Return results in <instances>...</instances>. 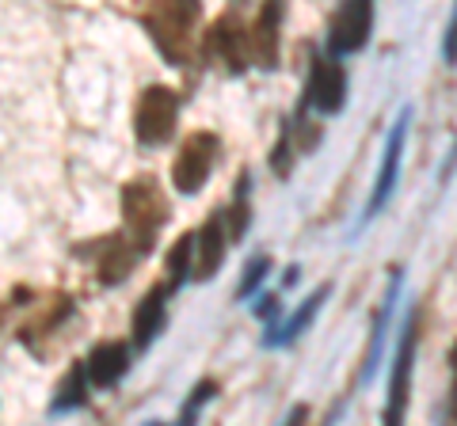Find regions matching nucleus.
I'll list each match as a JSON object with an SVG mask.
<instances>
[{"mask_svg":"<svg viewBox=\"0 0 457 426\" xmlns=\"http://www.w3.org/2000/svg\"><path fill=\"white\" fill-rule=\"evenodd\" d=\"M164 221H168V198L161 191V183L149 176L126 183L122 187V225H126V240L134 244L141 259L156 248V236H161Z\"/></svg>","mask_w":457,"mask_h":426,"instance_id":"nucleus-1","label":"nucleus"},{"mask_svg":"<svg viewBox=\"0 0 457 426\" xmlns=\"http://www.w3.org/2000/svg\"><path fill=\"white\" fill-rule=\"evenodd\" d=\"M198 4H156L149 8L141 23L153 35V42L161 46V53L176 65H187L195 53V27H198Z\"/></svg>","mask_w":457,"mask_h":426,"instance_id":"nucleus-2","label":"nucleus"},{"mask_svg":"<svg viewBox=\"0 0 457 426\" xmlns=\"http://www.w3.org/2000/svg\"><path fill=\"white\" fill-rule=\"evenodd\" d=\"M176 122H179V95L164 88V84H149V88L137 95V107H134L137 145H145V149L168 145L171 134H176Z\"/></svg>","mask_w":457,"mask_h":426,"instance_id":"nucleus-3","label":"nucleus"},{"mask_svg":"<svg viewBox=\"0 0 457 426\" xmlns=\"http://www.w3.org/2000/svg\"><path fill=\"white\" fill-rule=\"evenodd\" d=\"M218 156H221L218 134H206V130L191 134L187 141H183L179 156L171 160V187H176L179 194H198L206 187V179L213 172V164H218Z\"/></svg>","mask_w":457,"mask_h":426,"instance_id":"nucleus-4","label":"nucleus"},{"mask_svg":"<svg viewBox=\"0 0 457 426\" xmlns=\"http://www.w3.org/2000/svg\"><path fill=\"white\" fill-rule=\"evenodd\" d=\"M370 31H374V4L370 0H351V4H339L328 20V50L332 53H359Z\"/></svg>","mask_w":457,"mask_h":426,"instance_id":"nucleus-5","label":"nucleus"},{"mask_svg":"<svg viewBox=\"0 0 457 426\" xmlns=\"http://www.w3.org/2000/svg\"><path fill=\"white\" fill-rule=\"evenodd\" d=\"M347 103V69L339 65V58H317L309 69L305 84V107H312L317 115H339Z\"/></svg>","mask_w":457,"mask_h":426,"instance_id":"nucleus-6","label":"nucleus"},{"mask_svg":"<svg viewBox=\"0 0 457 426\" xmlns=\"http://www.w3.org/2000/svg\"><path fill=\"white\" fill-rule=\"evenodd\" d=\"M416 343H420V328H416V316H411L404 324V339H400V350H396V362H393L385 426H404V411H408V400H411V362H416Z\"/></svg>","mask_w":457,"mask_h":426,"instance_id":"nucleus-7","label":"nucleus"},{"mask_svg":"<svg viewBox=\"0 0 457 426\" xmlns=\"http://www.w3.org/2000/svg\"><path fill=\"white\" fill-rule=\"evenodd\" d=\"M168 297H171V286H168V282H156V286L137 301L134 320H130V347L137 354H145L156 343V335L164 332V324H168Z\"/></svg>","mask_w":457,"mask_h":426,"instance_id":"nucleus-8","label":"nucleus"},{"mask_svg":"<svg viewBox=\"0 0 457 426\" xmlns=\"http://www.w3.org/2000/svg\"><path fill=\"white\" fill-rule=\"evenodd\" d=\"M130 362H134V347L130 343H119V339H104L88 350L84 358V369H88V381L92 389H119L126 373H130Z\"/></svg>","mask_w":457,"mask_h":426,"instance_id":"nucleus-9","label":"nucleus"},{"mask_svg":"<svg viewBox=\"0 0 457 426\" xmlns=\"http://www.w3.org/2000/svg\"><path fill=\"white\" fill-rule=\"evenodd\" d=\"M408 119L411 111H400V119L393 122V134H389V145H385V156H381V168H378V179H374V194L366 202V217H378V209L389 202V194L396 187V176H400V152H404V137H408Z\"/></svg>","mask_w":457,"mask_h":426,"instance_id":"nucleus-10","label":"nucleus"},{"mask_svg":"<svg viewBox=\"0 0 457 426\" xmlns=\"http://www.w3.org/2000/svg\"><path fill=\"white\" fill-rule=\"evenodd\" d=\"M228 251V229L225 217L213 213V217L195 233V263H191V282H213V274L221 271Z\"/></svg>","mask_w":457,"mask_h":426,"instance_id":"nucleus-11","label":"nucleus"},{"mask_svg":"<svg viewBox=\"0 0 457 426\" xmlns=\"http://www.w3.org/2000/svg\"><path fill=\"white\" fill-rule=\"evenodd\" d=\"M88 255L96 259V274L104 286H122V282L130 278L134 263L141 259L134 251V244L126 240V233H111L107 240H99V248H92Z\"/></svg>","mask_w":457,"mask_h":426,"instance_id":"nucleus-12","label":"nucleus"},{"mask_svg":"<svg viewBox=\"0 0 457 426\" xmlns=\"http://www.w3.org/2000/svg\"><path fill=\"white\" fill-rule=\"evenodd\" d=\"M278 23H282V4H263L260 20L252 23L248 58L260 69H275L278 65Z\"/></svg>","mask_w":457,"mask_h":426,"instance_id":"nucleus-13","label":"nucleus"},{"mask_svg":"<svg viewBox=\"0 0 457 426\" xmlns=\"http://www.w3.org/2000/svg\"><path fill=\"white\" fill-rule=\"evenodd\" d=\"M328 293H332V286H320V290H312V293L305 297V301L297 305V308L290 312V316L282 320V328L267 332V339H263V343H267V347H286V343H294V339L302 335V332H309V324L317 320V312L324 308Z\"/></svg>","mask_w":457,"mask_h":426,"instance_id":"nucleus-14","label":"nucleus"},{"mask_svg":"<svg viewBox=\"0 0 457 426\" xmlns=\"http://www.w3.org/2000/svg\"><path fill=\"white\" fill-rule=\"evenodd\" d=\"M210 50L218 53V58L225 61V69H233V73H240L248 61V35H240V20L237 16H221L218 27H213L210 35Z\"/></svg>","mask_w":457,"mask_h":426,"instance_id":"nucleus-15","label":"nucleus"},{"mask_svg":"<svg viewBox=\"0 0 457 426\" xmlns=\"http://www.w3.org/2000/svg\"><path fill=\"white\" fill-rule=\"evenodd\" d=\"M88 389H92L88 369H84V362H73L69 365V373L57 381V389H54L50 415H65V411H73V407H84L88 404Z\"/></svg>","mask_w":457,"mask_h":426,"instance_id":"nucleus-16","label":"nucleus"},{"mask_svg":"<svg viewBox=\"0 0 457 426\" xmlns=\"http://www.w3.org/2000/svg\"><path fill=\"white\" fill-rule=\"evenodd\" d=\"M191 263H195V233H183L168 251V286L176 293L183 282H191Z\"/></svg>","mask_w":457,"mask_h":426,"instance_id":"nucleus-17","label":"nucleus"},{"mask_svg":"<svg viewBox=\"0 0 457 426\" xmlns=\"http://www.w3.org/2000/svg\"><path fill=\"white\" fill-rule=\"evenodd\" d=\"M218 396V381L213 377H203L198 385L187 392V400H183V407H179V419H176V426H198V415L206 411V404Z\"/></svg>","mask_w":457,"mask_h":426,"instance_id":"nucleus-18","label":"nucleus"},{"mask_svg":"<svg viewBox=\"0 0 457 426\" xmlns=\"http://www.w3.org/2000/svg\"><path fill=\"white\" fill-rule=\"evenodd\" d=\"M267 271H270V255H267V251L252 255V259H248V266H245V274H240V282H237V301H248V297H252L255 290L263 286Z\"/></svg>","mask_w":457,"mask_h":426,"instance_id":"nucleus-19","label":"nucleus"},{"mask_svg":"<svg viewBox=\"0 0 457 426\" xmlns=\"http://www.w3.org/2000/svg\"><path fill=\"white\" fill-rule=\"evenodd\" d=\"M228 240H240L248 233V221H252V209H248V176H240L237 183V202L228 209Z\"/></svg>","mask_w":457,"mask_h":426,"instance_id":"nucleus-20","label":"nucleus"},{"mask_svg":"<svg viewBox=\"0 0 457 426\" xmlns=\"http://www.w3.org/2000/svg\"><path fill=\"white\" fill-rule=\"evenodd\" d=\"M252 312H255V316H260V320H275V316H278V297H275V293H263V297H255Z\"/></svg>","mask_w":457,"mask_h":426,"instance_id":"nucleus-21","label":"nucleus"},{"mask_svg":"<svg viewBox=\"0 0 457 426\" xmlns=\"http://www.w3.org/2000/svg\"><path fill=\"white\" fill-rule=\"evenodd\" d=\"M442 58H446V65H457V12L453 20L446 27V42H442Z\"/></svg>","mask_w":457,"mask_h":426,"instance_id":"nucleus-22","label":"nucleus"},{"mask_svg":"<svg viewBox=\"0 0 457 426\" xmlns=\"http://www.w3.org/2000/svg\"><path fill=\"white\" fill-rule=\"evenodd\" d=\"M305 415H309L305 407H294V411H290V419H286L282 426H305Z\"/></svg>","mask_w":457,"mask_h":426,"instance_id":"nucleus-23","label":"nucleus"},{"mask_svg":"<svg viewBox=\"0 0 457 426\" xmlns=\"http://www.w3.org/2000/svg\"><path fill=\"white\" fill-rule=\"evenodd\" d=\"M145 426H176V422H145Z\"/></svg>","mask_w":457,"mask_h":426,"instance_id":"nucleus-24","label":"nucleus"},{"mask_svg":"<svg viewBox=\"0 0 457 426\" xmlns=\"http://www.w3.org/2000/svg\"><path fill=\"white\" fill-rule=\"evenodd\" d=\"M453 415H457V389H453Z\"/></svg>","mask_w":457,"mask_h":426,"instance_id":"nucleus-25","label":"nucleus"}]
</instances>
